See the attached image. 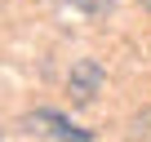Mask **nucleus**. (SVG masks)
<instances>
[{
  "label": "nucleus",
  "instance_id": "nucleus-3",
  "mask_svg": "<svg viewBox=\"0 0 151 142\" xmlns=\"http://www.w3.org/2000/svg\"><path fill=\"white\" fill-rule=\"evenodd\" d=\"M147 5H151V0H147Z\"/></svg>",
  "mask_w": 151,
  "mask_h": 142
},
{
  "label": "nucleus",
  "instance_id": "nucleus-1",
  "mask_svg": "<svg viewBox=\"0 0 151 142\" xmlns=\"http://www.w3.org/2000/svg\"><path fill=\"white\" fill-rule=\"evenodd\" d=\"M22 129H40V133H49L53 142H93V133L89 129H80V124H71L62 111H49V107H40V111H31V115H22Z\"/></svg>",
  "mask_w": 151,
  "mask_h": 142
},
{
  "label": "nucleus",
  "instance_id": "nucleus-2",
  "mask_svg": "<svg viewBox=\"0 0 151 142\" xmlns=\"http://www.w3.org/2000/svg\"><path fill=\"white\" fill-rule=\"evenodd\" d=\"M98 89H102V67H98L93 58H80V62L71 67V76H67V93L85 107V102L98 98Z\"/></svg>",
  "mask_w": 151,
  "mask_h": 142
}]
</instances>
